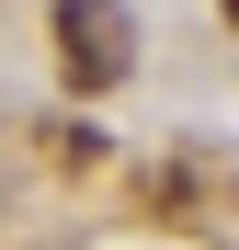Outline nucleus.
<instances>
[{"instance_id": "obj_1", "label": "nucleus", "mask_w": 239, "mask_h": 250, "mask_svg": "<svg viewBox=\"0 0 239 250\" xmlns=\"http://www.w3.org/2000/svg\"><path fill=\"white\" fill-rule=\"evenodd\" d=\"M57 57H68V91H114V80L137 68L126 0H57Z\"/></svg>"}]
</instances>
